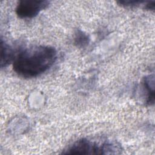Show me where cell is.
I'll return each mask as SVG.
<instances>
[{"label": "cell", "instance_id": "5", "mask_svg": "<svg viewBox=\"0 0 155 155\" xmlns=\"http://www.w3.org/2000/svg\"><path fill=\"white\" fill-rule=\"evenodd\" d=\"M143 87L146 93L147 103L153 105L154 102V78L153 75H149L144 78Z\"/></svg>", "mask_w": 155, "mask_h": 155}, {"label": "cell", "instance_id": "6", "mask_svg": "<svg viewBox=\"0 0 155 155\" xmlns=\"http://www.w3.org/2000/svg\"><path fill=\"white\" fill-rule=\"evenodd\" d=\"M74 41L77 47L83 48L86 47L89 44L90 38L86 33L78 30L75 33Z\"/></svg>", "mask_w": 155, "mask_h": 155}, {"label": "cell", "instance_id": "3", "mask_svg": "<svg viewBox=\"0 0 155 155\" xmlns=\"http://www.w3.org/2000/svg\"><path fill=\"white\" fill-rule=\"evenodd\" d=\"M49 2L44 0L20 1L16 8V15L22 19H30L36 16L42 10L46 8Z\"/></svg>", "mask_w": 155, "mask_h": 155}, {"label": "cell", "instance_id": "1", "mask_svg": "<svg viewBox=\"0 0 155 155\" xmlns=\"http://www.w3.org/2000/svg\"><path fill=\"white\" fill-rule=\"evenodd\" d=\"M56 58V50L51 46L30 47L16 55L13 69L22 78H35L47 71L55 62Z\"/></svg>", "mask_w": 155, "mask_h": 155}, {"label": "cell", "instance_id": "7", "mask_svg": "<svg viewBox=\"0 0 155 155\" xmlns=\"http://www.w3.org/2000/svg\"><path fill=\"white\" fill-rule=\"evenodd\" d=\"M143 2H145V1H118L117 3L122 5V6H124V7H135L139 5H140L142 4H143Z\"/></svg>", "mask_w": 155, "mask_h": 155}, {"label": "cell", "instance_id": "2", "mask_svg": "<svg viewBox=\"0 0 155 155\" xmlns=\"http://www.w3.org/2000/svg\"><path fill=\"white\" fill-rule=\"evenodd\" d=\"M65 154H107V142L101 145L87 139H81L65 150Z\"/></svg>", "mask_w": 155, "mask_h": 155}, {"label": "cell", "instance_id": "4", "mask_svg": "<svg viewBox=\"0 0 155 155\" xmlns=\"http://www.w3.org/2000/svg\"><path fill=\"white\" fill-rule=\"evenodd\" d=\"M16 55L13 48L1 39V67H5L13 62Z\"/></svg>", "mask_w": 155, "mask_h": 155}, {"label": "cell", "instance_id": "8", "mask_svg": "<svg viewBox=\"0 0 155 155\" xmlns=\"http://www.w3.org/2000/svg\"><path fill=\"white\" fill-rule=\"evenodd\" d=\"M145 7L144 8L146 10H154V7H155V2L154 1H149L145 3V5H144Z\"/></svg>", "mask_w": 155, "mask_h": 155}]
</instances>
